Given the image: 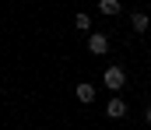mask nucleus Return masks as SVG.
<instances>
[{
  "mask_svg": "<svg viewBox=\"0 0 151 130\" xmlns=\"http://www.w3.org/2000/svg\"><path fill=\"white\" fill-rule=\"evenodd\" d=\"M102 81H106L109 91H119V88L127 85V74H123V67H109V70L102 74Z\"/></svg>",
  "mask_w": 151,
  "mask_h": 130,
  "instance_id": "1",
  "label": "nucleus"
},
{
  "mask_svg": "<svg viewBox=\"0 0 151 130\" xmlns=\"http://www.w3.org/2000/svg\"><path fill=\"white\" fill-rule=\"evenodd\" d=\"M88 49H91L95 56H102V53L109 49V35H102V32H91V39H88Z\"/></svg>",
  "mask_w": 151,
  "mask_h": 130,
  "instance_id": "2",
  "label": "nucleus"
},
{
  "mask_svg": "<svg viewBox=\"0 0 151 130\" xmlns=\"http://www.w3.org/2000/svg\"><path fill=\"white\" fill-rule=\"evenodd\" d=\"M106 116H109V120L127 116V102H123V98H109V106H106Z\"/></svg>",
  "mask_w": 151,
  "mask_h": 130,
  "instance_id": "3",
  "label": "nucleus"
},
{
  "mask_svg": "<svg viewBox=\"0 0 151 130\" xmlns=\"http://www.w3.org/2000/svg\"><path fill=\"white\" fill-rule=\"evenodd\" d=\"M74 95H77V102H84V106H88V102L95 98V88H91V85H84V81H81V85L74 88Z\"/></svg>",
  "mask_w": 151,
  "mask_h": 130,
  "instance_id": "4",
  "label": "nucleus"
},
{
  "mask_svg": "<svg viewBox=\"0 0 151 130\" xmlns=\"http://www.w3.org/2000/svg\"><path fill=\"white\" fill-rule=\"evenodd\" d=\"M148 14H141V11H137V14H134V18H130V25H134V32H148Z\"/></svg>",
  "mask_w": 151,
  "mask_h": 130,
  "instance_id": "5",
  "label": "nucleus"
},
{
  "mask_svg": "<svg viewBox=\"0 0 151 130\" xmlns=\"http://www.w3.org/2000/svg\"><path fill=\"white\" fill-rule=\"evenodd\" d=\"M99 11L113 18V14H119V0H102V4H99Z\"/></svg>",
  "mask_w": 151,
  "mask_h": 130,
  "instance_id": "6",
  "label": "nucleus"
},
{
  "mask_svg": "<svg viewBox=\"0 0 151 130\" xmlns=\"http://www.w3.org/2000/svg\"><path fill=\"white\" fill-rule=\"evenodd\" d=\"M74 25L81 28V32H88V28H91V18H88V14H77V18H74Z\"/></svg>",
  "mask_w": 151,
  "mask_h": 130,
  "instance_id": "7",
  "label": "nucleus"
},
{
  "mask_svg": "<svg viewBox=\"0 0 151 130\" xmlns=\"http://www.w3.org/2000/svg\"><path fill=\"white\" fill-rule=\"evenodd\" d=\"M144 120H148V123H151V106H148V113H144Z\"/></svg>",
  "mask_w": 151,
  "mask_h": 130,
  "instance_id": "8",
  "label": "nucleus"
}]
</instances>
